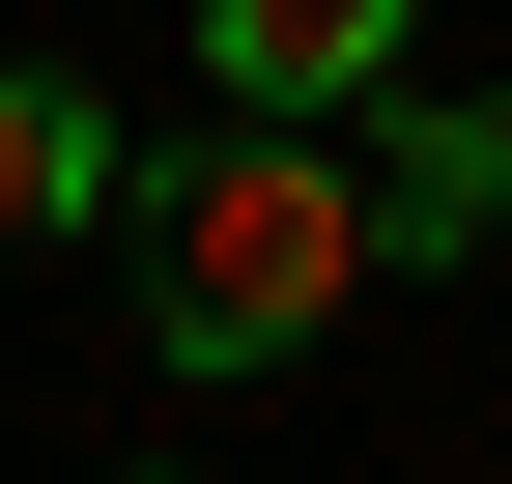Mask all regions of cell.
<instances>
[{
	"label": "cell",
	"instance_id": "cell-1",
	"mask_svg": "<svg viewBox=\"0 0 512 484\" xmlns=\"http://www.w3.org/2000/svg\"><path fill=\"white\" fill-rule=\"evenodd\" d=\"M342 285H370V200H342V143H313V114H228L200 171H171L143 200V342L171 371H313V342H342Z\"/></svg>",
	"mask_w": 512,
	"mask_h": 484
},
{
	"label": "cell",
	"instance_id": "cell-2",
	"mask_svg": "<svg viewBox=\"0 0 512 484\" xmlns=\"http://www.w3.org/2000/svg\"><path fill=\"white\" fill-rule=\"evenodd\" d=\"M342 200H370V285H399V257H484V228H512V114L370 86V114H342Z\"/></svg>",
	"mask_w": 512,
	"mask_h": 484
},
{
	"label": "cell",
	"instance_id": "cell-3",
	"mask_svg": "<svg viewBox=\"0 0 512 484\" xmlns=\"http://www.w3.org/2000/svg\"><path fill=\"white\" fill-rule=\"evenodd\" d=\"M399 57H427V0H200V86L228 114H313V143H342Z\"/></svg>",
	"mask_w": 512,
	"mask_h": 484
},
{
	"label": "cell",
	"instance_id": "cell-4",
	"mask_svg": "<svg viewBox=\"0 0 512 484\" xmlns=\"http://www.w3.org/2000/svg\"><path fill=\"white\" fill-rule=\"evenodd\" d=\"M57 228H114V114L86 86H0V257H57Z\"/></svg>",
	"mask_w": 512,
	"mask_h": 484
}]
</instances>
